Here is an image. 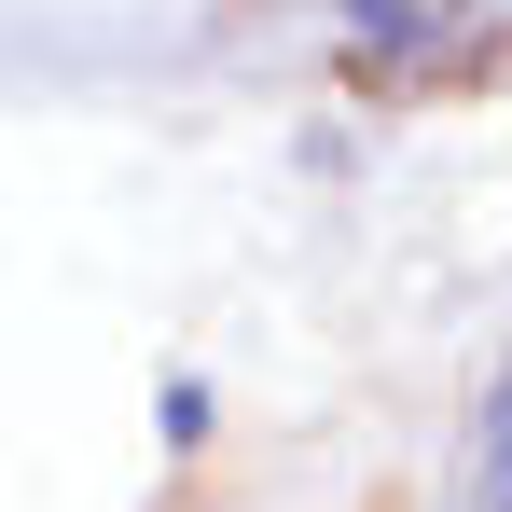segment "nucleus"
<instances>
[{
  "instance_id": "obj_1",
  "label": "nucleus",
  "mask_w": 512,
  "mask_h": 512,
  "mask_svg": "<svg viewBox=\"0 0 512 512\" xmlns=\"http://www.w3.org/2000/svg\"><path fill=\"white\" fill-rule=\"evenodd\" d=\"M471 512H512V388L485 402V443H471Z\"/></svg>"
}]
</instances>
